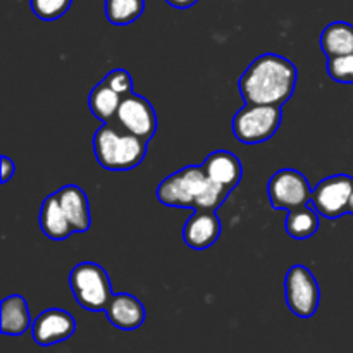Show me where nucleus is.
<instances>
[{"instance_id":"nucleus-16","label":"nucleus","mask_w":353,"mask_h":353,"mask_svg":"<svg viewBox=\"0 0 353 353\" xmlns=\"http://www.w3.org/2000/svg\"><path fill=\"white\" fill-rule=\"evenodd\" d=\"M40 228L47 238L54 241L65 240L74 233L71 223L62 210L57 193H52L43 200L40 209Z\"/></svg>"},{"instance_id":"nucleus-22","label":"nucleus","mask_w":353,"mask_h":353,"mask_svg":"<svg viewBox=\"0 0 353 353\" xmlns=\"http://www.w3.org/2000/svg\"><path fill=\"white\" fill-rule=\"evenodd\" d=\"M327 74L338 83H353V54L327 59Z\"/></svg>"},{"instance_id":"nucleus-25","label":"nucleus","mask_w":353,"mask_h":353,"mask_svg":"<svg viewBox=\"0 0 353 353\" xmlns=\"http://www.w3.org/2000/svg\"><path fill=\"white\" fill-rule=\"evenodd\" d=\"M169 6L176 7V9H190V7L195 6L199 0H165Z\"/></svg>"},{"instance_id":"nucleus-13","label":"nucleus","mask_w":353,"mask_h":353,"mask_svg":"<svg viewBox=\"0 0 353 353\" xmlns=\"http://www.w3.org/2000/svg\"><path fill=\"white\" fill-rule=\"evenodd\" d=\"M202 169L210 181L230 190V192L236 188L238 183L241 181V176H243L240 159L228 150H217L207 155Z\"/></svg>"},{"instance_id":"nucleus-14","label":"nucleus","mask_w":353,"mask_h":353,"mask_svg":"<svg viewBox=\"0 0 353 353\" xmlns=\"http://www.w3.org/2000/svg\"><path fill=\"white\" fill-rule=\"evenodd\" d=\"M62 210L71 223L74 233H86L92 226L90 202L86 193L76 185H65L57 192Z\"/></svg>"},{"instance_id":"nucleus-12","label":"nucleus","mask_w":353,"mask_h":353,"mask_svg":"<svg viewBox=\"0 0 353 353\" xmlns=\"http://www.w3.org/2000/svg\"><path fill=\"white\" fill-rule=\"evenodd\" d=\"M105 316L109 323L117 330L133 331L143 326L147 312H145L143 303L137 296L130 295V293H117L110 299L105 309Z\"/></svg>"},{"instance_id":"nucleus-3","label":"nucleus","mask_w":353,"mask_h":353,"mask_svg":"<svg viewBox=\"0 0 353 353\" xmlns=\"http://www.w3.org/2000/svg\"><path fill=\"white\" fill-rule=\"evenodd\" d=\"M147 140L121 128L116 121L103 123L93 134L97 162L107 171H131L143 162Z\"/></svg>"},{"instance_id":"nucleus-8","label":"nucleus","mask_w":353,"mask_h":353,"mask_svg":"<svg viewBox=\"0 0 353 353\" xmlns=\"http://www.w3.org/2000/svg\"><path fill=\"white\" fill-rule=\"evenodd\" d=\"M353 193V178L348 174H334L323 179L312 190L310 205L326 219H340L348 214V203Z\"/></svg>"},{"instance_id":"nucleus-18","label":"nucleus","mask_w":353,"mask_h":353,"mask_svg":"<svg viewBox=\"0 0 353 353\" xmlns=\"http://www.w3.org/2000/svg\"><path fill=\"white\" fill-rule=\"evenodd\" d=\"M121 100H123V97L102 81L93 86L92 93L88 97V105L97 119H100L102 123H112V121H116Z\"/></svg>"},{"instance_id":"nucleus-5","label":"nucleus","mask_w":353,"mask_h":353,"mask_svg":"<svg viewBox=\"0 0 353 353\" xmlns=\"http://www.w3.org/2000/svg\"><path fill=\"white\" fill-rule=\"evenodd\" d=\"M283 121V110L279 105H261L245 103L233 117V134L245 145H257L271 140L278 133Z\"/></svg>"},{"instance_id":"nucleus-23","label":"nucleus","mask_w":353,"mask_h":353,"mask_svg":"<svg viewBox=\"0 0 353 353\" xmlns=\"http://www.w3.org/2000/svg\"><path fill=\"white\" fill-rule=\"evenodd\" d=\"M107 86L114 90L116 93H119L121 97H128L133 92V79H131V74L126 71V69H114V71L107 72L105 78L102 79Z\"/></svg>"},{"instance_id":"nucleus-2","label":"nucleus","mask_w":353,"mask_h":353,"mask_svg":"<svg viewBox=\"0 0 353 353\" xmlns=\"http://www.w3.org/2000/svg\"><path fill=\"white\" fill-rule=\"evenodd\" d=\"M230 193V190L210 181L202 165H186L159 185L157 199L168 207L217 210L226 202Z\"/></svg>"},{"instance_id":"nucleus-10","label":"nucleus","mask_w":353,"mask_h":353,"mask_svg":"<svg viewBox=\"0 0 353 353\" xmlns=\"http://www.w3.org/2000/svg\"><path fill=\"white\" fill-rule=\"evenodd\" d=\"M76 331V321L69 312L62 309H48L41 312L31 326L34 343L40 347L62 343L69 340Z\"/></svg>"},{"instance_id":"nucleus-19","label":"nucleus","mask_w":353,"mask_h":353,"mask_svg":"<svg viewBox=\"0 0 353 353\" xmlns=\"http://www.w3.org/2000/svg\"><path fill=\"white\" fill-rule=\"evenodd\" d=\"M319 224V214L309 203V205L290 210L285 221V230L295 240H309L317 233Z\"/></svg>"},{"instance_id":"nucleus-1","label":"nucleus","mask_w":353,"mask_h":353,"mask_svg":"<svg viewBox=\"0 0 353 353\" xmlns=\"http://www.w3.org/2000/svg\"><path fill=\"white\" fill-rule=\"evenodd\" d=\"M295 64L278 54H262L241 74L240 93L245 103L279 105L288 102L296 86Z\"/></svg>"},{"instance_id":"nucleus-26","label":"nucleus","mask_w":353,"mask_h":353,"mask_svg":"<svg viewBox=\"0 0 353 353\" xmlns=\"http://www.w3.org/2000/svg\"><path fill=\"white\" fill-rule=\"evenodd\" d=\"M348 214H352V216H353V193L350 196V203H348Z\"/></svg>"},{"instance_id":"nucleus-6","label":"nucleus","mask_w":353,"mask_h":353,"mask_svg":"<svg viewBox=\"0 0 353 353\" xmlns=\"http://www.w3.org/2000/svg\"><path fill=\"white\" fill-rule=\"evenodd\" d=\"M285 299L288 309L300 319H309L319 309L321 288L309 268L296 264L285 278Z\"/></svg>"},{"instance_id":"nucleus-4","label":"nucleus","mask_w":353,"mask_h":353,"mask_svg":"<svg viewBox=\"0 0 353 353\" xmlns=\"http://www.w3.org/2000/svg\"><path fill=\"white\" fill-rule=\"evenodd\" d=\"M69 286L79 307L90 312H105L114 296L110 278L102 265L81 262L69 274Z\"/></svg>"},{"instance_id":"nucleus-21","label":"nucleus","mask_w":353,"mask_h":353,"mask_svg":"<svg viewBox=\"0 0 353 353\" xmlns=\"http://www.w3.org/2000/svg\"><path fill=\"white\" fill-rule=\"evenodd\" d=\"M72 0H30L31 10L38 19L55 21L71 9Z\"/></svg>"},{"instance_id":"nucleus-20","label":"nucleus","mask_w":353,"mask_h":353,"mask_svg":"<svg viewBox=\"0 0 353 353\" xmlns=\"http://www.w3.org/2000/svg\"><path fill=\"white\" fill-rule=\"evenodd\" d=\"M145 0H105V17L114 26H128L143 14Z\"/></svg>"},{"instance_id":"nucleus-15","label":"nucleus","mask_w":353,"mask_h":353,"mask_svg":"<svg viewBox=\"0 0 353 353\" xmlns=\"http://www.w3.org/2000/svg\"><path fill=\"white\" fill-rule=\"evenodd\" d=\"M33 326L28 302L21 295H10L0 303V331L6 336H21Z\"/></svg>"},{"instance_id":"nucleus-24","label":"nucleus","mask_w":353,"mask_h":353,"mask_svg":"<svg viewBox=\"0 0 353 353\" xmlns=\"http://www.w3.org/2000/svg\"><path fill=\"white\" fill-rule=\"evenodd\" d=\"M0 168H2V178H0V181L7 183L12 178L14 172H16V165H14V162L9 157L2 155V159H0Z\"/></svg>"},{"instance_id":"nucleus-17","label":"nucleus","mask_w":353,"mask_h":353,"mask_svg":"<svg viewBox=\"0 0 353 353\" xmlns=\"http://www.w3.org/2000/svg\"><path fill=\"white\" fill-rule=\"evenodd\" d=\"M319 43L327 59L353 54V26L345 21H334L327 24L321 34Z\"/></svg>"},{"instance_id":"nucleus-9","label":"nucleus","mask_w":353,"mask_h":353,"mask_svg":"<svg viewBox=\"0 0 353 353\" xmlns=\"http://www.w3.org/2000/svg\"><path fill=\"white\" fill-rule=\"evenodd\" d=\"M116 123L130 133L150 141L157 133V114L152 103L138 93L124 97L116 114Z\"/></svg>"},{"instance_id":"nucleus-7","label":"nucleus","mask_w":353,"mask_h":353,"mask_svg":"<svg viewBox=\"0 0 353 353\" xmlns=\"http://www.w3.org/2000/svg\"><path fill=\"white\" fill-rule=\"evenodd\" d=\"M312 190L302 172L296 169H281L269 179V202L274 209L290 212L299 207L309 205Z\"/></svg>"},{"instance_id":"nucleus-11","label":"nucleus","mask_w":353,"mask_h":353,"mask_svg":"<svg viewBox=\"0 0 353 353\" xmlns=\"http://www.w3.org/2000/svg\"><path fill=\"white\" fill-rule=\"evenodd\" d=\"M223 224L216 210H195L183 228V240L193 250H207L221 236Z\"/></svg>"}]
</instances>
